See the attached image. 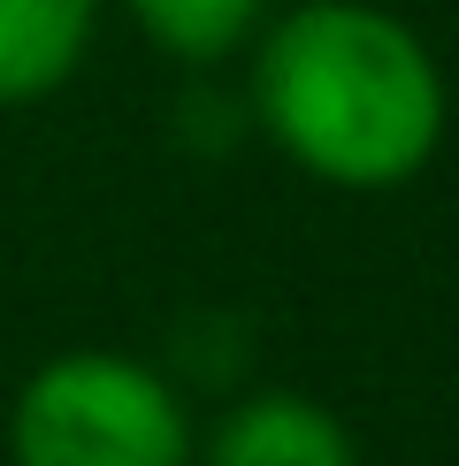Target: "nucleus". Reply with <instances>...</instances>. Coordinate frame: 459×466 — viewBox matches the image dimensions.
I'll list each match as a JSON object with an SVG mask.
<instances>
[{
    "instance_id": "2",
    "label": "nucleus",
    "mask_w": 459,
    "mask_h": 466,
    "mask_svg": "<svg viewBox=\"0 0 459 466\" xmlns=\"http://www.w3.org/2000/svg\"><path fill=\"white\" fill-rule=\"evenodd\" d=\"M15 466H191V420L153 367L62 352L15 398Z\"/></svg>"
},
{
    "instance_id": "3",
    "label": "nucleus",
    "mask_w": 459,
    "mask_h": 466,
    "mask_svg": "<svg viewBox=\"0 0 459 466\" xmlns=\"http://www.w3.org/2000/svg\"><path fill=\"white\" fill-rule=\"evenodd\" d=\"M207 466H352V436L330 405L299 390H260L215 429Z\"/></svg>"
},
{
    "instance_id": "4",
    "label": "nucleus",
    "mask_w": 459,
    "mask_h": 466,
    "mask_svg": "<svg viewBox=\"0 0 459 466\" xmlns=\"http://www.w3.org/2000/svg\"><path fill=\"white\" fill-rule=\"evenodd\" d=\"M100 0H0V107L46 100L92 46Z\"/></svg>"
},
{
    "instance_id": "5",
    "label": "nucleus",
    "mask_w": 459,
    "mask_h": 466,
    "mask_svg": "<svg viewBox=\"0 0 459 466\" xmlns=\"http://www.w3.org/2000/svg\"><path fill=\"white\" fill-rule=\"evenodd\" d=\"M130 15L177 62H222L260 24V0H130Z\"/></svg>"
},
{
    "instance_id": "1",
    "label": "nucleus",
    "mask_w": 459,
    "mask_h": 466,
    "mask_svg": "<svg viewBox=\"0 0 459 466\" xmlns=\"http://www.w3.org/2000/svg\"><path fill=\"white\" fill-rule=\"evenodd\" d=\"M260 123L306 177L391 191L421 177L444 138V76L429 46L368 0H306L260 46Z\"/></svg>"
}]
</instances>
